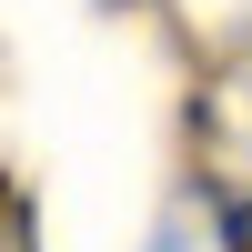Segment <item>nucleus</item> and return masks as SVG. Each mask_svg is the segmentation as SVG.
I'll return each instance as SVG.
<instances>
[{"label": "nucleus", "instance_id": "1", "mask_svg": "<svg viewBox=\"0 0 252 252\" xmlns=\"http://www.w3.org/2000/svg\"><path fill=\"white\" fill-rule=\"evenodd\" d=\"M222 252H252V192L232 202V212H222Z\"/></svg>", "mask_w": 252, "mask_h": 252}]
</instances>
